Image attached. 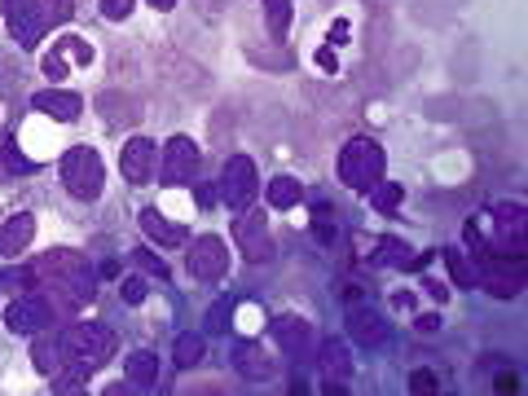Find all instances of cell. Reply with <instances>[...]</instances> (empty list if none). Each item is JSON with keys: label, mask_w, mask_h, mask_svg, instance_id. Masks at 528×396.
Returning a JSON list of instances; mask_svg holds the SVG:
<instances>
[{"label": "cell", "mask_w": 528, "mask_h": 396, "mask_svg": "<svg viewBox=\"0 0 528 396\" xmlns=\"http://www.w3.org/2000/svg\"><path fill=\"white\" fill-rule=\"evenodd\" d=\"M27 291H40V295H62L66 308L75 304H88L97 291V273L80 251L71 247H53L44 251L40 260L27 264Z\"/></svg>", "instance_id": "6da1fadb"}, {"label": "cell", "mask_w": 528, "mask_h": 396, "mask_svg": "<svg viewBox=\"0 0 528 396\" xmlns=\"http://www.w3.org/2000/svg\"><path fill=\"white\" fill-rule=\"evenodd\" d=\"M119 339L115 330H106L102 322H75L71 330H62V352H66V366L75 374H93L102 370L110 357H115Z\"/></svg>", "instance_id": "7a4b0ae2"}, {"label": "cell", "mask_w": 528, "mask_h": 396, "mask_svg": "<svg viewBox=\"0 0 528 396\" xmlns=\"http://www.w3.org/2000/svg\"><path fill=\"white\" fill-rule=\"evenodd\" d=\"M383 172H388V154L370 137H352L344 154H339V181L357 194H370L383 181Z\"/></svg>", "instance_id": "3957f363"}, {"label": "cell", "mask_w": 528, "mask_h": 396, "mask_svg": "<svg viewBox=\"0 0 528 396\" xmlns=\"http://www.w3.org/2000/svg\"><path fill=\"white\" fill-rule=\"evenodd\" d=\"M62 185L71 198H80V203H93L97 194H102L106 185V168H102V154L93 146H71L62 154Z\"/></svg>", "instance_id": "277c9868"}, {"label": "cell", "mask_w": 528, "mask_h": 396, "mask_svg": "<svg viewBox=\"0 0 528 396\" xmlns=\"http://www.w3.org/2000/svg\"><path fill=\"white\" fill-rule=\"evenodd\" d=\"M476 286H484L489 295L498 300H515L524 291V264H520V251L515 256H502V251H484L476 247Z\"/></svg>", "instance_id": "5b68a950"}, {"label": "cell", "mask_w": 528, "mask_h": 396, "mask_svg": "<svg viewBox=\"0 0 528 396\" xmlns=\"http://www.w3.org/2000/svg\"><path fill=\"white\" fill-rule=\"evenodd\" d=\"M220 198H225L234 212H247L251 203H256L260 194V176H256V163L247 159V154H229L225 159V172H220Z\"/></svg>", "instance_id": "8992f818"}, {"label": "cell", "mask_w": 528, "mask_h": 396, "mask_svg": "<svg viewBox=\"0 0 528 396\" xmlns=\"http://www.w3.org/2000/svg\"><path fill=\"white\" fill-rule=\"evenodd\" d=\"M185 269H190V278L198 282H220L229 273V247L225 238L216 234H203L190 242V256H185Z\"/></svg>", "instance_id": "52a82bcc"}, {"label": "cell", "mask_w": 528, "mask_h": 396, "mask_svg": "<svg viewBox=\"0 0 528 396\" xmlns=\"http://www.w3.org/2000/svg\"><path fill=\"white\" fill-rule=\"evenodd\" d=\"M198 163H203V154L190 137H168V146L159 154V181L163 185H185L198 176Z\"/></svg>", "instance_id": "ba28073f"}, {"label": "cell", "mask_w": 528, "mask_h": 396, "mask_svg": "<svg viewBox=\"0 0 528 396\" xmlns=\"http://www.w3.org/2000/svg\"><path fill=\"white\" fill-rule=\"evenodd\" d=\"M49 317H53V308H49V300H44L40 291L18 295V300L5 308V326L14 330V335H36V330L49 326Z\"/></svg>", "instance_id": "9c48e42d"}, {"label": "cell", "mask_w": 528, "mask_h": 396, "mask_svg": "<svg viewBox=\"0 0 528 396\" xmlns=\"http://www.w3.org/2000/svg\"><path fill=\"white\" fill-rule=\"evenodd\" d=\"M234 242L242 251V260L251 264H264L273 256V238H269V220H264V212H247L234 225Z\"/></svg>", "instance_id": "30bf717a"}, {"label": "cell", "mask_w": 528, "mask_h": 396, "mask_svg": "<svg viewBox=\"0 0 528 396\" xmlns=\"http://www.w3.org/2000/svg\"><path fill=\"white\" fill-rule=\"evenodd\" d=\"M348 330L361 348H383L388 344V322H383L379 308L361 304V300H348Z\"/></svg>", "instance_id": "8fae6325"}, {"label": "cell", "mask_w": 528, "mask_h": 396, "mask_svg": "<svg viewBox=\"0 0 528 396\" xmlns=\"http://www.w3.org/2000/svg\"><path fill=\"white\" fill-rule=\"evenodd\" d=\"M154 168H159V150H154V141L150 137H132L124 154H119V172H124V181L128 185H146Z\"/></svg>", "instance_id": "7c38bea8"}, {"label": "cell", "mask_w": 528, "mask_h": 396, "mask_svg": "<svg viewBox=\"0 0 528 396\" xmlns=\"http://www.w3.org/2000/svg\"><path fill=\"white\" fill-rule=\"evenodd\" d=\"M31 106L40 110V115H49V119H58V124H75L80 119V93H66V88H44V93L31 97Z\"/></svg>", "instance_id": "4fadbf2b"}, {"label": "cell", "mask_w": 528, "mask_h": 396, "mask_svg": "<svg viewBox=\"0 0 528 396\" xmlns=\"http://www.w3.org/2000/svg\"><path fill=\"white\" fill-rule=\"evenodd\" d=\"M36 344H31V361H36V370L44 374V379H58L62 366H66V352H62V335H53L49 326L36 330Z\"/></svg>", "instance_id": "5bb4252c"}, {"label": "cell", "mask_w": 528, "mask_h": 396, "mask_svg": "<svg viewBox=\"0 0 528 396\" xmlns=\"http://www.w3.org/2000/svg\"><path fill=\"white\" fill-rule=\"evenodd\" d=\"M31 238H36V216H31V212H18V216H9L5 225H0V256L18 260L22 251L31 247Z\"/></svg>", "instance_id": "9a60e30c"}, {"label": "cell", "mask_w": 528, "mask_h": 396, "mask_svg": "<svg viewBox=\"0 0 528 396\" xmlns=\"http://www.w3.org/2000/svg\"><path fill=\"white\" fill-rule=\"evenodd\" d=\"M36 5L40 0H5V27H9V36H14L18 44H40L36 40Z\"/></svg>", "instance_id": "2e32d148"}, {"label": "cell", "mask_w": 528, "mask_h": 396, "mask_svg": "<svg viewBox=\"0 0 528 396\" xmlns=\"http://www.w3.org/2000/svg\"><path fill=\"white\" fill-rule=\"evenodd\" d=\"M273 339L282 344L286 357H304V352L313 348V326H308L304 317H278V322H273Z\"/></svg>", "instance_id": "e0dca14e"}, {"label": "cell", "mask_w": 528, "mask_h": 396, "mask_svg": "<svg viewBox=\"0 0 528 396\" xmlns=\"http://www.w3.org/2000/svg\"><path fill=\"white\" fill-rule=\"evenodd\" d=\"M141 229H146V238L159 242V247H185V242H190L185 225H172V220L159 216L154 207H146V212H141Z\"/></svg>", "instance_id": "ac0fdd59"}, {"label": "cell", "mask_w": 528, "mask_h": 396, "mask_svg": "<svg viewBox=\"0 0 528 396\" xmlns=\"http://www.w3.org/2000/svg\"><path fill=\"white\" fill-rule=\"evenodd\" d=\"M234 366H238L242 379H269V374H273L269 352H264L260 344H251V339H242V344H234Z\"/></svg>", "instance_id": "d6986e66"}, {"label": "cell", "mask_w": 528, "mask_h": 396, "mask_svg": "<svg viewBox=\"0 0 528 396\" xmlns=\"http://www.w3.org/2000/svg\"><path fill=\"white\" fill-rule=\"evenodd\" d=\"M366 198H370V207H374V212L396 216V212H401V203H405V185H396V181H379Z\"/></svg>", "instance_id": "ffe728a7"}, {"label": "cell", "mask_w": 528, "mask_h": 396, "mask_svg": "<svg viewBox=\"0 0 528 396\" xmlns=\"http://www.w3.org/2000/svg\"><path fill=\"white\" fill-rule=\"evenodd\" d=\"M203 352H207V339L203 335H181L176 339V348H172V361H176V370H194L198 361H203Z\"/></svg>", "instance_id": "44dd1931"}, {"label": "cell", "mask_w": 528, "mask_h": 396, "mask_svg": "<svg viewBox=\"0 0 528 396\" xmlns=\"http://www.w3.org/2000/svg\"><path fill=\"white\" fill-rule=\"evenodd\" d=\"M128 379L137 383V388H154V383H159V357H154V352H132Z\"/></svg>", "instance_id": "7402d4cb"}, {"label": "cell", "mask_w": 528, "mask_h": 396, "mask_svg": "<svg viewBox=\"0 0 528 396\" xmlns=\"http://www.w3.org/2000/svg\"><path fill=\"white\" fill-rule=\"evenodd\" d=\"M71 9H75L71 0H40V5H36V40H40L49 27H62V22L71 18Z\"/></svg>", "instance_id": "603a6c76"}, {"label": "cell", "mask_w": 528, "mask_h": 396, "mask_svg": "<svg viewBox=\"0 0 528 396\" xmlns=\"http://www.w3.org/2000/svg\"><path fill=\"white\" fill-rule=\"evenodd\" d=\"M264 198H269L278 212H286V207L300 203V181H295V176H273L269 190H264Z\"/></svg>", "instance_id": "cb8c5ba5"}, {"label": "cell", "mask_w": 528, "mask_h": 396, "mask_svg": "<svg viewBox=\"0 0 528 396\" xmlns=\"http://www.w3.org/2000/svg\"><path fill=\"white\" fill-rule=\"evenodd\" d=\"M322 370L330 374V379H344V374L352 370V357H348V348L339 344V339H326L322 344Z\"/></svg>", "instance_id": "d4e9b609"}, {"label": "cell", "mask_w": 528, "mask_h": 396, "mask_svg": "<svg viewBox=\"0 0 528 396\" xmlns=\"http://www.w3.org/2000/svg\"><path fill=\"white\" fill-rule=\"evenodd\" d=\"M291 0H264V22H269L273 40H286V31H291Z\"/></svg>", "instance_id": "484cf974"}, {"label": "cell", "mask_w": 528, "mask_h": 396, "mask_svg": "<svg viewBox=\"0 0 528 396\" xmlns=\"http://www.w3.org/2000/svg\"><path fill=\"white\" fill-rule=\"evenodd\" d=\"M445 264H449V278H454V286H462V291H471V286H476V264L462 256V251L449 247L445 251Z\"/></svg>", "instance_id": "4316f807"}, {"label": "cell", "mask_w": 528, "mask_h": 396, "mask_svg": "<svg viewBox=\"0 0 528 396\" xmlns=\"http://www.w3.org/2000/svg\"><path fill=\"white\" fill-rule=\"evenodd\" d=\"M234 295H225V300L212 304V313H207V335H229V322H234Z\"/></svg>", "instance_id": "83f0119b"}, {"label": "cell", "mask_w": 528, "mask_h": 396, "mask_svg": "<svg viewBox=\"0 0 528 396\" xmlns=\"http://www.w3.org/2000/svg\"><path fill=\"white\" fill-rule=\"evenodd\" d=\"M410 256H414V251L405 247V242H396V238H383L379 247H374V264H396V269H401Z\"/></svg>", "instance_id": "f1b7e54d"}, {"label": "cell", "mask_w": 528, "mask_h": 396, "mask_svg": "<svg viewBox=\"0 0 528 396\" xmlns=\"http://www.w3.org/2000/svg\"><path fill=\"white\" fill-rule=\"evenodd\" d=\"M53 49H58L66 62H80V66H88V62H93V44H88V40H80V36H66V40H58V44H53Z\"/></svg>", "instance_id": "f546056e"}, {"label": "cell", "mask_w": 528, "mask_h": 396, "mask_svg": "<svg viewBox=\"0 0 528 396\" xmlns=\"http://www.w3.org/2000/svg\"><path fill=\"white\" fill-rule=\"evenodd\" d=\"M313 234H317V242H335L339 238V216H330V207H317V220H313Z\"/></svg>", "instance_id": "4dcf8cb0"}, {"label": "cell", "mask_w": 528, "mask_h": 396, "mask_svg": "<svg viewBox=\"0 0 528 396\" xmlns=\"http://www.w3.org/2000/svg\"><path fill=\"white\" fill-rule=\"evenodd\" d=\"M119 295H124V304H132V308L146 304V282H141V278H124V282H119Z\"/></svg>", "instance_id": "1f68e13d"}, {"label": "cell", "mask_w": 528, "mask_h": 396, "mask_svg": "<svg viewBox=\"0 0 528 396\" xmlns=\"http://www.w3.org/2000/svg\"><path fill=\"white\" fill-rule=\"evenodd\" d=\"M66 71H71V62H66V58H62V53H58V49H53V53H49V58H44V75H49V80H53V84H62V80H66Z\"/></svg>", "instance_id": "d6a6232c"}, {"label": "cell", "mask_w": 528, "mask_h": 396, "mask_svg": "<svg viewBox=\"0 0 528 396\" xmlns=\"http://www.w3.org/2000/svg\"><path fill=\"white\" fill-rule=\"evenodd\" d=\"M132 260H137V269L154 273V278H163V273H168V269H163V260L154 256V251H146V247H141V251H132Z\"/></svg>", "instance_id": "836d02e7"}, {"label": "cell", "mask_w": 528, "mask_h": 396, "mask_svg": "<svg viewBox=\"0 0 528 396\" xmlns=\"http://www.w3.org/2000/svg\"><path fill=\"white\" fill-rule=\"evenodd\" d=\"M132 5H137V0H102V14H106L110 22H124V18L132 14Z\"/></svg>", "instance_id": "e575fe53"}, {"label": "cell", "mask_w": 528, "mask_h": 396, "mask_svg": "<svg viewBox=\"0 0 528 396\" xmlns=\"http://www.w3.org/2000/svg\"><path fill=\"white\" fill-rule=\"evenodd\" d=\"M216 185H207V181H194V198H198V207H216Z\"/></svg>", "instance_id": "d590c367"}, {"label": "cell", "mask_w": 528, "mask_h": 396, "mask_svg": "<svg viewBox=\"0 0 528 396\" xmlns=\"http://www.w3.org/2000/svg\"><path fill=\"white\" fill-rule=\"evenodd\" d=\"M14 286H27V269H22V273H0V295L14 291Z\"/></svg>", "instance_id": "8d00e7d4"}, {"label": "cell", "mask_w": 528, "mask_h": 396, "mask_svg": "<svg viewBox=\"0 0 528 396\" xmlns=\"http://www.w3.org/2000/svg\"><path fill=\"white\" fill-rule=\"evenodd\" d=\"M410 388H414V392H432V388H436V374H427V370H418V374H414V379H410Z\"/></svg>", "instance_id": "74e56055"}, {"label": "cell", "mask_w": 528, "mask_h": 396, "mask_svg": "<svg viewBox=\"0 0 528 396\" xmlns=\"http://www.w3.org/2000/svg\"><path fill=\"white\" fill-rule=\"evenodd\" d=\"M418 330H423V335H436V330H440V317H436V313L418 317Z\"/></svg>", "instance_id": "f35d334b"}, {"label": "cell", "mask_w": 528, "mask_h": 396, "mask_svg": "<svg viewBox=\"0 0 528 396\" xmlns=\"http://www.w3.org/2000/svg\"><path fill=\"white\" fill-rule=\"evenodd\" d=\"M520 388V379H515V374H498V392H515Z\"/></svg>", "instance_id": "ab89813d"}, {"label": "cell", "mask_w": 528, "mask_h": 396, "mask_svg": "<svg viewBox=\"0 0 528 396\" xmlns=\"http://www.w3.org/2000/svg\"><path fill=\"white\" fill-rule=\"evenodd\" d=\"M317 66H322V71H335V58H330V53L322 49V53H317Z\"/></svg>", "instance_id": "60d3db41"}, {"label": "cell", "mask_w": 528, "mask_h": 396, "mask_svg": "<svg viewBox=\"0 0 528 396\" xmlns=\"http://www.w3.org/2000/svg\"><path fill=\"white\" fill-rule=\"evenodd\" d=\"M150 5H154V9H159V14H168V9L176 5V0H150Z\"/></svg>", "instance_id": "b9f144b4"}, {"label": "cell", "mask_w": 528, "mask_h": 396, "mask_svg": "<svg viewBox=\"0 0 528 396\" xmlns=\"http://www.w3.org/2000/svg\"><path fill=\"white\" fill-rule=\"evenodd\" d=\"M0 176H9V168H5V159H0Z\"/></svg>", "instance_id": "7bdbcfd3"}]
</instances>
